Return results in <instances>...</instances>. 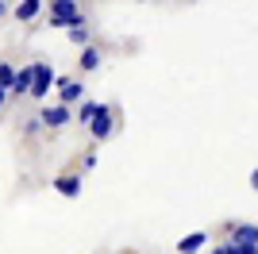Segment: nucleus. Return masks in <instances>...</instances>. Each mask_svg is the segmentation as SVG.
<instances>
[{
  "mask_svg": "<svg viewBox=\"0 0 258 254\" xmlns=\"http://www.w3.org/2000/svg\"><path fill=\"white\" fill-rule=\"evenodd\" d=\"M46 20H50V27H66V31L89 27L85 12L77 8V0H46Z\"/></svg>",
  "mask_w": 258,
  "mask_h": 254,
  "instance_id": "f257e3e1",
  "label": "nucleus"
},
{
  "mask_svg": "<svg viewBox=\"0 0 258 254\" xmlns=\"http://www.w3.org/2000/svg\"><path fill=\"white\" fill-rule=\"evenodd\" d=\"M112 131H116V112L108 104H100L97 119L89 123V135H93V143H104V139H112Z\"/></svg>",
  "mask_w": 258,
  "mask_h": 254,
  "instance_id": "f03ea898",
  "label": "nucleus"
},
{
  "mask_svg": "<svg viewBox=\"0 0 258 254\" xmlns=\"http://www.w3.org/2000/svg\"><path fill=\"white\" fill-rule=\"evenodd\" d=\"M35 66V81H31V100H46V93H50V85H58V77H54V70L46 62H31Z\"/></svg>",
  "mask_w": 258,
  "mask_h": 254,
  "instance_id": "7ed1b4c3",
  "label": "nucleus"
},
{
  "mask_svg": "<svg viewBox=\"0 0 258 254\" xmlns=\"http://www.w3.org/2000/svg\"><path fill=\"white\" fill-rule=\"evenodd\" d=\"M39 119H43V127H50V131H58V127H70V119H74V112L66 104H43L39 108Z\"/></svg>",
  "mask_w": 258,
  "mask_h": 254,
  "instance_id": "20e7f679",
  "label": "nucleus"
},
{
  "mask_svg": "<svg viewBox=\"0 0 258 254\" xmlns=\"http://www.w3.org/2000/svg\"><path fill=\"white\" fill-rule=\"evenodd\" d=\"M81 100H85V85L74 81V77H58V104L74 108V104H81Z\"/></svg>",
  "mask_w": 258,
  "mask_h": 254,
  "instance_id": "39448f33",
  "label": "nucleus"
},
{
  "mask_svg": "<svg viewBox=\"0 0 258 254\" xmlns=\"http://www.w3.org/2000/svg\"><path fill=\"white\" fill-rule=\"evenodd\" d=\"M227 243H235V246L258 243V227L254 223H227Z\"/></svg>",
  "mask_w": 258,
  "mask_h": 254,
  "instance_id": "423d86ee",
  "label": "nucleus"
},
{
  "mask_svg": "<svg viewBox=\"0 0 258 254\" xmlns=\"http://www.w3.org/2000/svg\"><path fill=\"white\" fill-rule=\"evenodd\" d=\"M54 189L62 193L66 201H77V197H81V173H58V177H54Z\"/></svg>",
  "mask_w": 258,
  "mask_h": 254,
  "instance_id": "0eeeda50",
  "label": "nucleus"
},
{
  "mask_svg": "<svg viewBox=\"0 0 258 254\" xmlns=\"http://www.w3.org/2000/svg\"><path fill=\"white\" fill-rule=\"evenodd\" d=\"M31 81H35V66H20V74H16V85H12V100H20V96H31Z\"/></svg>",
  "mask_w": 258,
  "mask_h": 254,
  "instance_id": "6e6552de",
  "label": "nucleus"
},
{
  "mask_svg": "<svg viewBox=\"0 0 258 254\" xmlns=\"http://www.w3.org/2000/svg\"><path fill=\"white\" fill-rule=\"evenodd\" d=\"M43 4H46V0H20V4L12 8V16H16V20H20V23H31L35 16L43 12Z\"/></svg>",
  "mask_w": 258,
  "mask_h": 254,
  "instance_id": "1a4fd4ad",
  "label": "nucleus"
},
{
  "mask_svg": "<svg viewBox=\"0 0 258 254\" xmlns=\"http://www.w3.org/2000/svg\"><path fill=\"white\" fill-rule=\"evenodd\" d=\"M100 62H104V54H100V46H85V50H81V58H77V66H81V74H93V70H100Z\"/></svg>",
  "mask_w": 258,
  "mask_h": 254,
  "instance_id": "9d476101",
  "label": "nucleus"
},
{
  "mask_svg": "<svg viewBox=\"0 0 258 254\" xmlns=\"http://www.w3.org/2000/svg\"><path fill=\"white\" fill-rule=\"evenodd\" d=\"M205 243H208V231H189L181 243H177V254H197Z\"/></svg>",
  "mask_w": 258,
  "mask_h": 254,
  "instance_id": "9b49d317",
  "label": "nucleus"
},
{
  "mask_svg": "<svg viewBox=\"0 0 258 254\" xmlns=\"http://www.w3.org/2000/svg\"><path fill=\"white\" fill-rule=\"evenodd\" d=\"M97 112H100V104L97 100H81V108H77V119H81V123H93V119H97Z\"/></svg>",
  "mask_w": 258,
  "mask_h": 254,
  "instance_id": "f8f14e48",
  "label": "nucleus"
},
{
  "mask_svg": "<svg viewBox=\"0 0 258 254\" xmlns=\"http://www.w3.org/2000/svg\"><path fill=\"white\" fill-rule=\"evenodd\" d=\"M16 74H20V70H16L12 62H0V85H4L8 93H12V85H16Z\"/></svg>",
  "mask_w": 258,
  "mask_h": 254,
  "instance_id": "ddd939ff",
  "label": "nucleus"
},
{
  "mask_svg": "<svg viewBox=\"0 0 258 254\" xmlns=\"http://www.w3.org/2000/svg\"><path fill=\"white\" fill-rule=\"evenodd\" d=\"M89 39H93V31H89V27H74V31H70V42H74V46H81V50L89 46Z\"/></svg>",
  "mask_w": 258,
  "mask_h": 254,
  "instance_id": "4468645a",
  "label": "nucleus"
},
{
  "mask_svg": "<svg viewBox=\"0 0 258 254\" xmlns=\"http://www.w3.org/2000/svg\"><path fill=\"white\" fill-rule=\"evenodd\" d=\"M39 131H43V119H39V116L23 123V135H39Z\"/></svg>",
  "mask_w": 258,
  "mask_h": 254,
  "instance_id": "2eb2a0df",
  "label": "nucleus"
},
{
  "mask_svg": "<svg viewBox=\"0 0 258 254\" xmlns=\"http://www.w3.org/2000/svg\"><path fill=\"white\" fill-rule=\"evenodd\" d=\"M81 169H97V150H85V154H81Z\"/></svg>",
  "mask_w": 258,
  "mask_h": 254,
  "instance_id": "dca6fc26",
  "label": "nucleus"
},
{
  "mask_svg": "<svg viewBox=\"0 0 258 254\" xmlns=\"http://www.w3.org/2000/svg\"><path fill=\"white\" fill-rule=\"evenodd\" d=\"M231 254H258V243H243V246L231 243Z\"/></svg>",
  "mask_w": 258,
  "mask_h": 254,
  "instance_id": "f3484780",
  "label": "nucleus"
},
{
  "mask_svg": "<svg viewBox=\"0 0 258 254\" xmlns=\"http://www.w3.org/2000/svg\"><path fill=\"white\" fill-rule=\"evenodd\" d=\"M212 254H231V243H220V246H212Z\"/></svg>",
  "mask_w": 258,
  "mask_h": 254,
  "instance_id": "a211bd4d",
  "label": "nucleus"
},
{
  "mask_svg": "<svg viewBox=\"0 0 258 254\" xmlns=\"http://www.w3.org/2000/svg\"><path fill=\"white\" fill-rule=\"evenodd\" d=\"M8 100H12V93H8V89H4V85H0V108L8 104Z\"/></svg>",
  "mask_w": 258,
  "mask_h": 254,
  "instance_id": "6ab92c4d",
  "label": "nucleus"
},
{
  "mask_svg": "<svg viewBox=\"0 0 258 254\" xmlns=\"http://www.w3.org/2000/svg\"><path fill=\"white\" fill-rule=\"evenodd\" d=\"M8 12H12V4H8V0H0V20H4Z\"/></svg>",
  "mask_w": 258,
  "mask_h": 254,
  "instance_id": "aec40b11",
  "label": "nucleus"
},
{
  "mask_svg": "<svg viewBox=\"0 0 258 254\" xmlns=\"http://www.w3.org/2000/svg\"><path fill=\"white\" fill-rule=\"evenodd\" d=\"M250 189H258V169H250Z\"/></svg>",
  "mask_w": 258,
  "mask_h": 254,
  "instance_id": "412c9836",
  "label": "nucleus"
}]
</instances>
